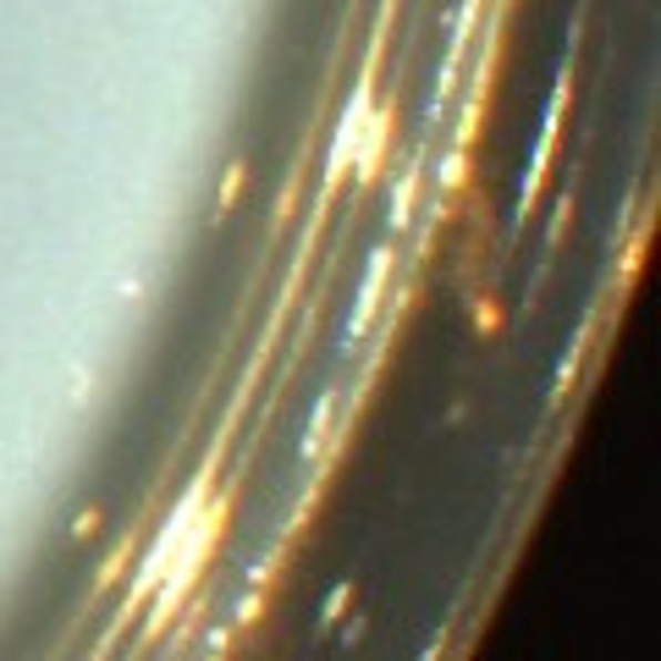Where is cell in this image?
Wrapping results in <instances>:
<instances>
[{
  "label": "cell",
  "instance_id": "obj_8",
  "mask_svg": "<svg viewBox=\"0 0 661 661\" xmlns=\"http://www.w3.org/2000/svg\"><path fill=\"white\" fill-rule=\"evenodd\" d=\"M342 607H347V584H336V590H330V601H326V612H321V618H336V612H342Z\"/></svg>",
  "mask_w": 661,
  "mask_h": 661
},
{
  "label": "cell",
  "instance_id": "obj_7",
  "mask_svg": "<svg viewBox=\"0 0 661 661\" xmlns=\"http://www.w3.org/2000/svg\"><path fill=\"white\" fill-rule=\"evenodd\" d=\"M414 187H419V171H408L397 187H391V226H403L408 221V204H414Z\"/></svg>",
  "mask_w": 661,
  "mask_h": 661
},
{
  "label": "cell",
  "instance_id": "obj_4",
  "mask_svg": "<svg viewBox=\"0 0 661 661\" xmlns=\"http://www.w3.org/2000/svg\"><path fill=\"white\" fill-rule=\"evenodd\" d=\"M386 276H391V243H380V248L369 254V265H364L358 304H353V315H347V342H358V336H364V326L375 321V309H380V293H386Z\"/></svg>",
  "mask_w": 661,
  "mask_h": 661
},
{
  "label": "cell",
  "instance_id": "obj_5",
  "mask_svg": "<svg viewBox=\"0 0 661 661\" xmlns=\"http://www.w3.org/2000/svg\"><path fill=\"white\" fill-rule=\"evenodd\" d=\"M386 128H391V111L386 105H369V116H364V128H358V144H353V176H369L375 161H380V150H386Z\"/></svg>",
  "mask_w": 661,
  "mask_h": 661
},
{
  "label": "cell",
  "instance_id": "obj_1",
  "mask_svg": "<svg viewBox=\"0 0 661 661\" xmlns=\"http://www.w3.org/2000/svg\"><path fill=\"white\" fill-rule=\"evenodd\" d=\"M221 518H226L221 501L199 480L193 491L165 512L161 529H155V540H150V551H144L139 573H133V596L161 590V607H155V612L165 618V612L176 607V596H182V590L199 579V568L210 562V546H215V535H221Z\"/></svg>",
  "mask_w": 661,
  "mask_h": 661
},
{
  "label": "cell",
  "instance_id": "obj_3",
  "mask_svg": "<svg viewBox=\"0 0 661 661\" xmlns=\"http://www.w3.org/2000/svg\"><path fill=\"white\" fill-rule=\"evenodd\" d=\"M364 116H369V83H358V89H353V100L342 105V122H336V133H330L326 182H342V176H347V165H353V144H358V128H364Z\"/></svg>",
  "mask_w": 661,
  "mask_h": 661
},
{
  "label": "cell",
  "instance_id": "obj_2",
  "mask_svg": "<svg viewBox=\"0 0 661 661\" xmlns=\"http://www.w3.org/2000/svg\"><path fill=\"white\" fill-rule=\"evenodd\" d=\"M568 83H573V67H562V72H557V89H551V100H546L540 139H535L529 165H523V176H518V210H512V221H523V215H529V204H535V193H540V176H546L551 144H557V128H562V111H568Z\"/></svg>",
  "mask_w": 661,
  "mask_h": 661
},
{
  "label": "cell",
  "instance_id": "obj_6",
  "mask_svg": "<svg viewBox=\"0 0 661 661\" xmlns=\"http://www.w3.org/2000/svg\"><path fill=\"white\" fill-rule=\"evenodd\" d=\"M326 419H330V397H321V408H315V419H309V430H304V441H298V458H304V464L315 458V447H321V436H326Z\"/></svg>",
  "mask_w": 661,
  "mask_h": 661
}]
</instances>
